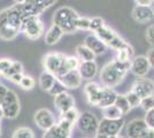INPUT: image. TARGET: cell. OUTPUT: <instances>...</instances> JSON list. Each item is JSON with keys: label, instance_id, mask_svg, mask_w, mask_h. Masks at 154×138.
I'll list each match as a JSON object with an SVG mask.
<instances>
[{"label": "cell", "instance_id": "obj_19", "mask_svg": "<svg viewBox=\"0 0 154 138\" xmlns=\"http://www.w3.org/2000/svg\"><path fill=\"white\" fill-rule=\"evenodd\" d=\"M84 44L96 54V57L97 55L103 54V53L106 52V48H107V46L105 45L103 41L98 38L97 35H89V36L85 38V40H84Z\"/></svg>", "mask_w": 154, "mask_h": 138}, {"label": "cell", "instance_id": "obj_39", "mask_svg": "<svg viewBox=\"0 0 154 138\" xmlns=\"http://www.w3.org/2000/svg\"><path fill=\"white\" fill-rule=\"evenodd\" d=\"M145 37H146V40H147L148 44L154 46V24H151V26L146 29Z\"/></svg>", "mask_w": 154, "mask_h": 138}, {"label": "cell", "instance_id": "obj_25", "mask_svg": "<svg viewBox=\"0 0 154 138\" xmlns=\"http://www.w3.org/2000/svg\"><path fill=\"white\" fill-rule=\"evenodd\" d=\"M76 54L77 58L79 60H82V61H94V59H96V54L92 52L85 44L77 46Z\"/></svg>", "mask_w": 154, "mask_h": 138}, {"label": "cell", "instance_id": "obj_4", "mask_svg": "<svg viewBox=\"0 0 154 138\" xmlns=\"http://www.w3.org/2000/svg\"><path fill=\"white\" fill-rule=\"evenodd\" d=\"M1 109L4 113V118H16L17 115L20 114L21 111V106H20V99L17 97V94L13 91V90H9L7 91L5 98L1 103Z\"/></svg>", "mask_w": 154, "mask_h": 138}, {"label": "cell", "instance_id": "obj_48", "mask_svg": "<svg viewBox=\"0 0 154 138\" xmlns=\"http://www.w3.org/2000/svg\"><path fill=\"white\" fill-rule=\"evenodd\" d=\"M0 136H1V125H0Z\"/></svg>", "mask_w": 154, "mask_h": 138}, {"label": "cell", "instance_id": "obj_2", "mask_svg": "<svg viewBox=\"0 0 154 138\" xmlns=\"http://www.w3.org/2000/svg\"><path fill=\"white\" fill-rule=\"evenodd\" d=\"M78 14L70 7H60L53 15V23L61 28L64 33L76 32V21L78 19Z\"/></svg>", "mask_w": 154, "mask_h": 138}, {"label": "cell", "instance_id": "obj_13", "mask_svg": "<svg viewBox=\"0 0 154 138\" xmlns=\"http://www.w3.org/2000/svg\"><path fill=\"white\" fill-rule=\"evenodd\" d=\"M84 92L86 94V99H88V103L92 106L99 105V101L101 98V92H103V87L97 84L94 82H89L86 83L84 86Z\"/></svg>", "mask_w": 154, "mask_h": 138}, {"label": "cell", "instance_id": "obj_47", "mask_svg": "<svg viewBox=\"0 0 154 138\" xmlns=\"http://www.w3.org/2000/svg\"><path fill=\"white\" fill-rule=\"evenodd\" d=\"M14 1H15L16 4H22V2H23V1H26V0H14Z\"/></svg>", "mask_w": 154, "mask_h": 138}, {"label": "cell", "instance_id": "obj_21", "mask_svg": "<svg viewBox=\"0 0 154 138\" xmlns=\"http://www.w3.org/2000/svg\"><path fill=\"white\" fill-rule=\"evenodd\" d=\"M63 31L61 30V28L58 26L57 24H52L50 28H48V30L46 31L45 33V43L47 45H55L57 43L60 41V39L62 38V36H63Z\"/></svg>", "mask_w": 154, "mask_h": 138}, {"label": "cell", "instance_id": "obj_50", "mask_svg": "<svg viewBox=\"0 0 154 138\" xmlns=\"http://www.w3.org/2000/svg\"><path fill=\"white\" fill-rule=\"evenodd\" d=\"M0 84H1V82H0Z\"/></svg>", "mask_w": 154, "mask_h": 138}, {"label": "cell", "instance_id": "obj_9", "mask_svg": "<svg viewBox=\"0 0 154 138\" xmlns=\"http://www.w3.org/2000/svg\"><path fill=\"white\" fill-rule=\"evenodd\" d=\"M19 30L13 28V26L8 21L6 8L0 11V39L9 41V40L15 39L19 36Z\"/></svg>", "mask_w": 154, "mask_h": 138}, {"label": "cell", "instance_id": "obj_5", "mask_svg": "<svg viewBox=\"0 0 154 138\" xmlns=\"http://www.w3.org/2000/svg\"><path fill=\"white\" fill-rule=\"evenodd\" d=\"M76 124L81 132H83L85 135H92V133H97L99 120L93 113L84 112L79 115Z\"/></svg>", "mask_w": 154, "mask_h": 138}, {"label": "cell", "instance_id": "obj_29", "mask_svg": "<svg viewBox=\"0 0 154 138\" xmlns=\"http://www.w3.org/2000/svg\"><path fill=\"white\" fill-rule=\"evenodd\" d=\"M12 138H35V132L29 127H20L13 132Z\"/></svg>", "mask_w": 154, "mask_h": 138}, {"label": "cell", "instance_id": "obj_30", "mask_svg": "<svg viewBox=\"0 0 154 138\" xmlns=\"http://www.w3.org/2000/svg\"><path fill=\"white\" fill-rule=\"evenodd\" d=\"M23 65L19 62V61H13L12 62V65L9 66V68L7 69L6 72H4V77L5 78H8V77H11V76H13L15 74H23Z\"/></svg>", "mask_w": 154, "mask_h": 138}, {"label": "cell", "instance_id": "obj_28", "mask_svg": "<svg viewBox=\"0 0 154 138\" xmlns=\"http://www.w3.org/2000/svg\"><path fill=\"white\" fill-rule=\"evenodd\" d=\"M114 105L117 106V107L120 108V111L122 112L123 115L128 114V113L131 111V107H130L128 100H127V98H125V94H117Z\"/></svg>", "mask_w": 154, "mask_h": 138}, {"label": "cell", "instance_id": "obj_7", "mask_svg": "<svg viewBox=\"0 0 154 138\" xmlns=\"http://www.w3.org/2000/svg\"><path fill=\"white\" fill-rule=\"evenodd\" d=\"M123 125H124L123 118L109 120V118H103L101 121H99L97 133L105 135V136H117L122 130Z\"/></svg>", "mask_w": 154, "mask_h": 138}, {"label": "cell", "instance_id": "obj_37", "mask_svg": "<svg viewBox=\"0 0 154 138\" xmlns=\"http://www.w3.org/2000/svg\"><path fill=\"white\" fill-rule=\"evenodd\" d=\"M90 26V19L89 17H83V16H78L76 21V29L78 30H89Z\"/></svg>", "mask_w": 154, "mask_h": 138}, {"label": "cell", "instance_id": "obj_34", "mask_svg": "<svg viewBox=\"0 0 154 138\" xmlns=\"http://www.w3.org/2000/svg\"><path fill=\"white\" fill-rule=\"evenodd\" d=\"M105 26V21L101 17H92L90 19V26H89V30L96 32L99 29H101Z\"/></svg>", "mask_w": 154, "mask_h": 138}, {"label": "cell", "instance_id": "obj_42", "mask_svg": "<svg viewBox=\"0 0 154 138\" xmlns=\"http://www.w3.org/2000/svg\"><path fill=\"white\" fill-rule=\"evenodd\" d=\"M7 91H8V87L5 86L4 84H0V105H1L2 100L5 98V96H6Z\"/></svg>", "mask_w": 154, "mask_h": 138}, {"label": "cell", "instance_id": "obj_35", "mask_svg": "<svg viewBox=\"0 0 154 138\" xmlns=\"http://www.w3.org/2000/svg\"><path fill=\"white\" fill-rule=\"evenodd\" d=\"M145 111L147 112L149 109L154 108V97L153 96H148V97H145L140 100V105H139Z\"/></svg>", "mask_w": 154, "mask_h": 138}, {"label": "cell", "instance_id": "obj_49", "mask_svg": "<svg viewBox=\"0 0 154 138\" xmlns=\"http://www.w3.org/2000/svg\"><path fill=\"white\" fill-rule=\"evenodd\" d=\"M0 76H2V75H1V70H0Z\"/></svg>", "mask_w": 154, "mask_h": 138}, {"label": "cell", "instance_id": "obj_38", "mask_svg": "<svg viewBox=\"0 0 154 138\" xmlns=\"http://www.w3.org/2000/svg\"><path fill=\"white\" fill-rule=\"evenodd\" d=\"M145 123L147 124V127L149 129H153L154 130V108L149 109L145 114V118H144Z\"/></svg>", "mask_w": 154, "mask_h": 138}, {"label": "cell", "instance_id": "obj_41", "mask_svg": "<svg viewBox=\"0 0 154 138\" xmlns=\"http://www.w3.org/2000/svg\"><path fill=\"white\" fill-rule=\"evenodd\" d=\"M22 77H23V74H15V75H13V76H11V77H8V81H11L12 83H14V84H17L19 85L20 82H21V79H22Z\"/></svg>", "mask_w": 154, "mask_h": 138}, {"label": "cell", "instance_id": "obj_1", "mask_svg": "<svg viewBox=\"0 0 154 138\" xmlns=\"http://www.w3.org/2000/svg\"><path fill=\"white\" fill-rule=\"evenodd\" d=\"M130 70V62H121L119 60H113L108 62L100 72V81L107 87H115Z\"/></svg>", "mask_w": 154, "mask_h": 138}, {"label": "cell", "instance_id": "obj_46", "mask_svg": "<svg viewBox=\"0 0 154 138\" xmlns=\"http://www.w3.org/2000/svg\"><path fill=\"white\" fill-rule=\"evenodd\" d=\"M4 118V113H2V109H1V107H0V122H1V120Z\"/></svg>", "mask_w": 154, "mask_h": 138}, {"label": "cell", "instance_id": "obj_15", "mask_svg": "<svg viewBox=\"0 0 154 138\" xmlns=\"http://www.w3.org/2000/svg\"><path fill=\"white\" fill-rule=\"evenodd\" d=\"M148 129L144 118H135L127 125V135L129 138H140Z\"/></svg>", "mask_w": 154, "mask_h": 138}, {"label": "cell", "instance_id": "obj_31", "mask_svg": "<svg viewBox=\"0 0 154 138\" xmlns=\"http://www.w3.org/2000/svg\"><path fill=\"white\" fill-rule=\"evenodd\" d=\"M79 115H81V113L78 112L75 107H72V108H70V109H68L67 112L61 113V118L67 120L68 122H70L71 124H76L77 120H78V118H79Z\"/></svg>", "mask_w": 154, "mask_h": 138}, {"label": "cell", "instance_id": "obj_14", "mask_svg": "<svg viewBox=\"0 0 154 138\" xmlns=\"http://www.w3.org/2000/svg\"><path fill=\"white\" fill-rule=\"evenodd\" d=\"M58 79L63 84L66 89L75 90V89H78L81 86L83 78L81 77V75L78 72V69H77V70H71V72H66L64 75L60 76Z\"/></svg>", "mask_w": 154, "mask_h": 138}, {"label": "cell", "instance_id": "obj_20", "mask_svg": "<svg viewBox=\"0 0 154 138\" xmlns=\"http://www.w3.org/2000/svg\"><path fill=\"white\" fill-rule=\"evenodd\" d=\"M116 97H117V93H116L115 90H114L113 87H107V86H105V87H103L101 98H100V101H99L98 107H100V108L103 109L105 107L114 105V104H115Z\"/></svg>", "mask_w": 154, "mask_h": 138}, {"label": "cell", "instance_id": "obj_44", "mask_svg": "<svg viewBox=\"0 0 154 138\" xmlns=\"http://www.w3.org/2000/svg\"><path fill=\"white\" fill-rule=\"evenodd\" d=\"M140 138H154V130L148 128L146 131L144 132V135Z\"/></svg>", "mask_w": 154, "mask_h": 138}, {"label": "cell", "instance_id": "obj_45", "mask_svg": "<svg viewBox=\"0 0 154 138\" xmlns=\"http://www.w3.org/2000/svg\"><path fill=\"white\" fill-rule=\"evenodd\" d=\"M135 1L137 2V5H140V6H149L153 0H135Z\"/></svg>", "mask_w": 154, "mask_h": 138}, {"label": "cell", "instance_id": "obj_32", "mask_svg": "<svg viewBox=\"0 0 154 138\" xmlns=\"http://www.w3.org/2000/svg\"><path fill=\"white\" fill-rule=\"evenodd\" d=\"M19 85L21 89H23L26 91H31L32 89L35 87V85H36V81L30 75H23V77L21 79Z\"/></svg>", "mask_w": 154, "mask_h": 138}, {"label": "cell", "instance_id": "obj_10", "mask_svg": "<svg viewBox=\"0 0 154 138\" xmlns=\"http://www.w3.org/2000/svg\"><path fill=\"white\" fill-rule=\"evenodd\" d=\"M33 121H35L36 125L38 128H40L42 130H44V131L47 130V129H50L51 127H53L57 123L53 113L50 109H47V108H40V109H38L37 112L35 113V115H33Z\"/></svg>", "mask_w": 154, "mask_h": 138}, {"label": "cell", "instance_id": "obj_3", "mask_svg": "<svg viewBox=\"0 0 154 138\" xmlns=\"http://www.w3.org/2000/svg\"><path fill=\"white\" fill-rule=\"evenodd\" d=\"M21 32L24 33L28 39H38L44 32V23L39 16H26L23 19Z\"/></svg>", "mask_w": 154, "mask_h": 138}, {"label": "cell", "instance_id": "obj_24", "mask_svg": "<svg viewBox=\"0 0 154 138\" xmlns=\"http://www.w3.org/2000/svg\"><path fill=\"white\" fill-rule=\"evenodd\" d=\"M55 81H57L55 75H53L48 72H42L40 76H39V86H40L42 90L48 92L50 89L53 86V84L55 83Z\"/></svg>", "mask_w": 154, "mask_h": 138}, {"label": "cell", "instance_id": "obj_16", "mask_svg": "<svg viewBox=\"0 0 154 138\" xmlns=\"http://www.w3.org/2000/svg\"><path fill=\"white\" fill-rule=\"evenodd\" d=\"M132 19L138 23H146L154 19V11L151 6H137L132 9Z\"/></svg>", "mask_w": 154, "mask_h": 138}, {"label": "cell", "instance_id": "obj_11", "mask_svg": "<svg viewBox=\"0 0 154 138\" xmlns=\"http://www.w3.org/2000/svg\"><path fill=\"white\" fill-rule=\"evenodd\" d=\"M131 91L137 93L141 99L148 97V96H153L154 93V82L149 78L145 77H139L134 82Z\"/></svg>", "mask_w": 154, "mask_h": 138}, {"label": "cell", "instance_id": "obj_33", "mask_svg": "<svg viewBox=\"0 0 154 138\" xmlns=\"http://www.w3.org/2000/svg\"><path fill=\"white\" fill-rule=\"evenodd\" d=\"M125 98H127V100H128L129 105H130L131 108H135V107H138V106L140 105L141 98L137 94V93H135V92L131 91V90L125 94Z\"/></svg>", "mask_w": 154, "mask_h": 138}, {"label": "cell", "instance_id": "obj_18", "mask_svg": "<svg viewBox=\"0 0 154 138\" xmlns=\"http://www.w3.org/2000/svg\"><path fill=\"white\" fill-rule=\"evenodd\" d=\"M78 72L83 79L91 81L96 77L98 72V65L96 61H81L78 67Z\"/></svg>", "mask_w": 154, "mask_h": 138}, {"label": "cell", "instance_id": "obj_6", "mask_svg": "<svg viewBox=\"0 0 154 138\" xmlns=\"http://www.w3.org/2000/svg\"><path fill=\"white\" fill-rule=\"evenodd\" d=\"M74 124L64 118H60L58 123L45 130L43 138H70Z\"/></svg>", "mask_w": 154, "mask_h": 138}, {"label": "cell", "instance_id": "obj_23", "mask_svg": "<svg viewBox=\"0 0 154 138\" xmlns=\"http://www.w3.org/2000/svg\"><path fill=\"white\" fill-rule=\"evenodd\" d=\"M96 35L105 45L108 46L109 44H110V41L117 36V32H115L113 29H110L109 26H107L105 24L101 29H99L98 31H96Z\"/></svg>", "mask_w": 154, "mask_h": 138}, {"label": "cell", "instance_id": "obj_8", "mask_svg": "<svg viewBox=\"0 0 154 138\" xmlns=\"http://www.w3.org/2000/svg\"><path fill=\"white\" fill-rule=\"evenodd\" d=\"M66 58L63 53L60 52H51L47 53L45 57L43 58V67L45 69V72H48L55 75L59 74L60 69H61V66L63 63V60Z\"/></svg>", "mask_w": 154, "mask_h": 138}, {"label": "cell", "instance_id": "obj_12", "mask_svg": "<svg viewBox=\"0 0 154 138\" xmlns=\"http://www.w3.org/2000/svg\"><path fill=\"white\" fill-rule=\"evenodd\" d=\"M152 67L149 65L147 57L145 55H138L135 57L130 61V70L135 74L137 77H144L146 76Z\"/></svg>", "mask_w": 154, "mask_h": 138}, {"label": "cell", "instance_id": "obj_43", "mask_svg": "<svg viewBox=\"0 0 154 138\" xmlns=\"http://www.w3.org/2000/svg\"><path fill=\"white\" fill-rule=\"evenodd\" d=\"M147 59L148 61H149V65H151V67H153L154 68V46L148 51L147 53Z\"/></svg>", "mask_w": 154, "mask_h": 138}, {"label": "cell", "instance_id": "obj_27", "mask_svg": "<svg viewBox=\"0 0 154 138\" xmlns=\"http://www.w3.org/2000/svg\"><path fill=\"white\" fill-rule=\"evenodd\" d=\"M132 55H134V47L129 45L128 47H124V48H121L117 51L116 60H119L121 62H130Z\"/></svg>", "mask_w": 154, "mask_h": 138}, {"label": "cell", "instance_id": "obj_17", "mask_svg": "<svg viewBox=\"0 0 154 138\" xmlns=\"http://www.w3.org/2000/svg\"><path fill=\"white\" fill-rule=\"evenodd\" d=\"M54 105L60 113L67 112L72 107H75V99L68 92H62L54 97Z\"/></svg>", "mask_w": 154, "mask_h": 138}, {"label": "cell", "instance_id": "obj_36", "mask_svg": "<svg viewBox=\"0 0 154 138\" xmlns=\"http://www.w3.org/2000/svg\"><path fill=\"white\" fill-rule=\"evenodd\" d=\"M64 91H66V87H64L63 84H62V83H61V82L57 78L55 83H54V84H53V86L50 89L48 93L55 97V96H58V94H60V93H62V92H64Z\"/></svg>", "mask_w": 154, "mask_h": 138}, {"label": "cell", "instance_id": "obj_22", "mask_svg": "<svg viewBox=\"0 0 154 138\" xmlns=\"http://www.w3.org/2000/svg\"><path fill=\"white\" fill-rule=\"evenodd\" d=\"M79 63L81 61L77 57H74V55H66V58L63 60V63L61 66V69L59 74L57 75V78H59L60 76L64 75L66 72H71V70H77L78 67H79Z\"/></svg>", "mask_w": 154, "mask_h": 138}, {"label": "cell", "instance_id": "obj_26", "mask_svg": "<svg viewBox=\"0 0 154 138\" xmlns=\"http://www.w3.org/2000/svg\"><path fill=\"white\" fill-rule=\"evenodd\" d=\"M103 116L105 118H109V120H117V118H122L123 114L120 111V108L115 105H110L108 107L103 108Z\"/></svg>", "mask_w": 154, "mask_h": 138}, {"label": "cell", "instance_id": "obj_40", "mask_svg": "<svg viewBox=\"0 0 154 138\" xmlns=\"http://www.w3.org/2000/svg\"><path fill=\"white\" fill-rule=\"evenodd\" d=\"M12 62H13V60L7 59V58L0 59V70H1V75H4V72L9 68V66L12 65Z\"/></svg>", "mask_w": 154, "mask_h": 138}]
</instances>
